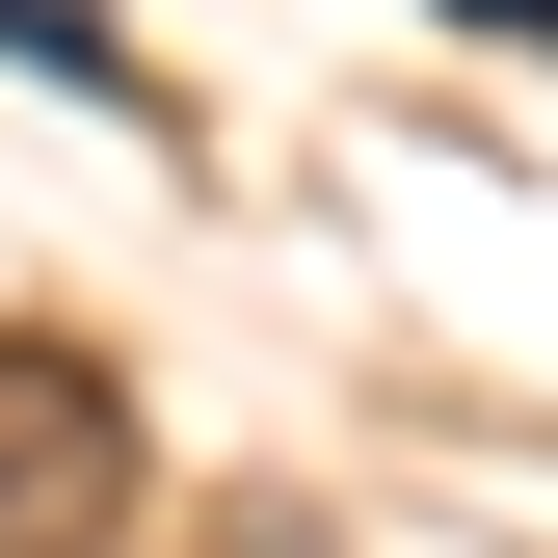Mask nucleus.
I'll return each mask as SVG.
<instances>
[{
  "mask_svg": "<svg viewBox=\"0 0 558 558\" xmlns=\"http://www.w3.org/2000/svg\"><path fill=\"white\" fill-rule=\"evenodd\" d=\"M107 532H133V373L0 319V558H107Z\"/></svg>",
  "mask_w": 558,
  "mask_h": 558,
  "instance_id": "obj_1",
  "label": "nucleus"
},
{
  "mask_svg": "<svg viewBox=\"0 0 558 558\" xmlns=\"http://www.w3.org/2000/svg\"><path fill=\"white\" fill-rule=\"evenodd\" d=\"M478 27H558V0H478Z\"/></svg>",
  "mask_w": 558,
  "mask_h": 558,
  "instance_id": "obj_2",
  "label": "nucleus"
}]
</instances>
